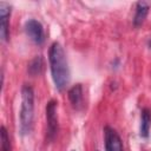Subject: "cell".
Masks as SVG:
<instances>
[{
    "mask_svg": "<svg viewBox=\"0 0 151 151\" xmlns=\"http://www.w3.org/2000/svg\"><path fill=\"white\" fill-rule=\"evenodd\" d=\"M48 63L53 83L58 91H63L70 83V67L63 46L54 41L48 48Z\"/></svg>",
    "mask_w": 151,
    "mask_h": 151,
    "instance_id": "6da1fadb",
    "label": "cell"
},
{
    "mask_svg": "<svg viewBox=\"0 0 151 151\" xmlns=\"http://www.w3.org/2000/svg\"><path fill=\"white\" fill-rule=\"evenodd\" d=\"M34 118V90L25 84L21 87V105L19 112V127L22 136L28 134L33 127Z\"/></svg>",
    "mask_w": 151,
    "mask_h": 151,
    "instance_id": "7a4b0ae2",
    "label": "cell"
},
{
    "mask_svg": "<svg viewBox=\"0 0 151 151\" xmlns=\"http://www.w3.org/2000/svg\"><path fill=\"white\" fill-rule=\"evenodd\" d=\"M57 107L58 103L53 99L46 104V140L48 143L53 142L59 132Z\"/></svg>",
    "mask_w": 151,
    "mask_h": 151,
    "instance_id": "3957f363",
    "label": "cell"
},
{
    "mask_svg": "<svg viewBox=\"0 0 151 151\" xmlns=\"http://www.w3.org/2000/svg\"><path fill=\"white\" fill-rule=\"evenodd\" d=\"M25 32L28 38L37 45L45 42V31L42 24L37 19H28L25 22Z\"/></svg>",
    "mask_w": 151,
    "mask_h": 151,
    "instance_id": "277c9868",
    "label": "cell"
},
{
    "mask_svg": "<svg viewBox=\"0 0 151 151\" xmlns=\"http://www.w3.org/2000/svg\"><path fill=\"white\" fill-rule=\"evenodd\" d=\"M104 144L105 151H124L120 136L111 126L104 127Z\"/></svg>",
    "mask_w": 151,
    "mask_h": 151,
    "instance_id": "5b68a950",
    "label": "cell"
},
{
    "mask_svg": "<svg viewBox=\"0 0 151 151\" xmlns=\"http://www.w3.org/2000/svg\"><path fill=\"white\" fill-rule=\"evenodd\" d=\"M12 6L6 1H0V37L1 40L7 41L9 38V17Z\"/></svg>",
    "mask_w": 151,
    "mask_h": 151,
    "instance_id": "8992f818",
    "label": "cell"
},
{
    "mask_svg": "<svg viewBox=\"0 0 151 151\" xmlns=\"http://www.w3.org/2000/svg\"><path fill=\"white\" fill-rule=\"evenodd\" d=\"M67 98L72 105L73 109L76 110H80L83 107V103H84V91H83V85L80 83L73 85L68 92H67Z\"/></svg>",
    "mask_w": 151,
    "mask_h": 151,
    "instance_id": "52a82bcc",
    "label": "cell"
},
{
    "mask_svg": "<svg viewBox=\"0 0 151 151\" xmlns=\"http://www.w3.org/2000/svg\"><path fill=\"white\" fill-rule=\"evenodd\" d=\"M150 11V4L147 1H138L136 4V12L133 17V25L136 27H139L145 21L147 14Z\"/></svg>",
    "mask_w": 151,
    "mask_h": 151,
    "instance_id": "ba28073f",
    "label": "cell"
},
{
    "mask_svg": "<svg viewBox=\"0 0 151 151\" xmlns=\"http://www.w3.org/2000/svg\"><path fill=\"white\" fill-rule=\"evenodd\" d=\"M151 129V110L147 107L142 109L140 112V126H139V134L143 138H147L150 134Z\"/></svg>",
    "mask_w": 151,
    "mask_h": 151,
    "instance_id": "9c48e42d",
    "label": "cell"
},
{
    "mask_svg": "<svg viewBox=\"0 0 151 151\" xmlns=\"http://www.w3.org/2000/svg\"><path fill=\"white\" fill-rule=\"evenodd\" d=\"M44 66H45V63H44V58L42 55H35L27 65V72L29 76L32 77H37V76H40L44 71Z\"/></svg>",
    "mask_w": 151,
    "mask_h": 151,
    "instance_id": "30bf717a",
    "label": "cell"
},
{
    "mask_svg": "<svg viewBox=\"0 0 151 151\" xmlns=\"http://www.w3.org/2000/svg\"><path fill=\"white\" fill-rule=\"evenodd\" d=\"M0 136H1V151H12L9 136L4 125L0 127Z\"/></svg>",
    "mask_w": 151,
    "mask_h": 151,
    "instance_id": "8fae6325",
    "label": "cell"
},
{
    "mask_svg": "<svg viewBox=\"0 0 151 151\" xmlns=\"http://www.w3.org/2000/svg\"><path fill=\"white\" fill-rule=\"evenodd\" d=\"M72 151H76V150H72Z\"/></svg>",
    "mask_w": 151,
    "mask_h": 151,
    "instance_id": "7c38bea8",
    "label": "cell"
}]
</instances>
